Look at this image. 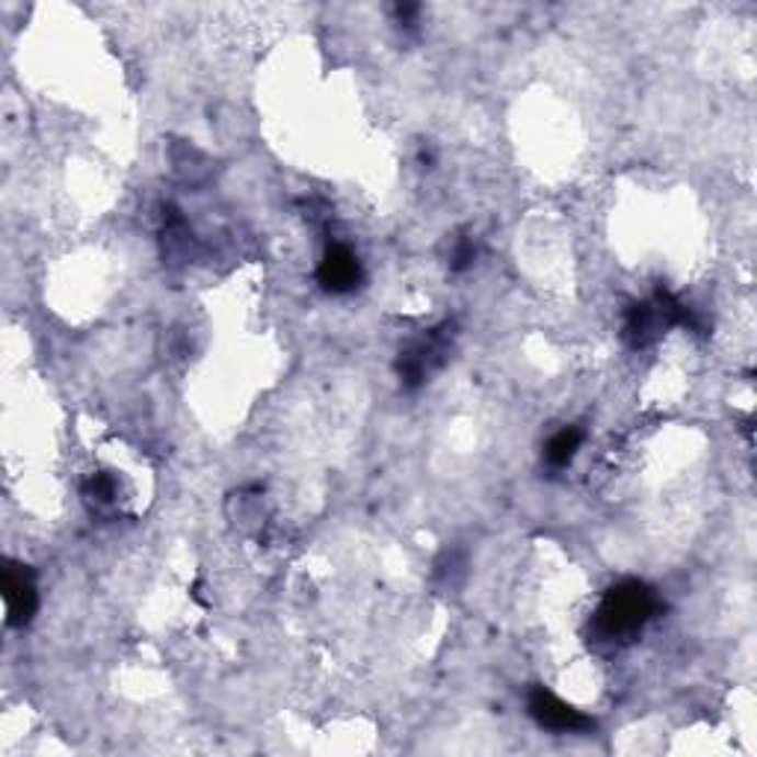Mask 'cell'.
<instances>
[{
	"instance_id": "cell-1",
	"label": "cell",
	"mask_w": 757,
	"mask_h": 757,
	"mask_svg": "<svg viewBox=\"0 0 757 757\" xmlns=\"http://www.w3.org/2000/svg\"><path fill=\"white\" fill-rule=\"evenodd\" d=\"M657 610V598L640 580H624L603 595L601 607L595 610L592 633L601 642H624L636 636Z\"/></svg>"
},
{
	"instance_id": "cell-2",
	"label": "cell",
	"mask_w": 757,
	"mask_h": 757,
	"mask_svg": "<svg viewBox=\"0 0 757 757\" xmlns=\"http://www.w3.org/2000/svg\"><path fill=\"white\" fill-rule=\"evenodd\" d=\"M527 708H530V716H533L542 728L556 731V734H580V731L592 728V719L583 716L580 710H574L572 704L556 699L554 692H547L544 687L533 690Z\"/></svg>"
},
{
	"instance_id": "cell-3",
	"label": "cell",
	"mask_w": 757,
	"mask_h": 757,
	"mask_svg": "<svg viewBox=\"0 0 757 757\" xmlns=\"http://www.w3.org/2000/svg\"><path fill=\"white\" fill-rule=\"evenodd\" d=\"M3 601H7V622L12 628H24L33 619V612L39 607V595H36V580L24 565H7L3 572Z\"/></svg>"
},
{
	"instance_id": "cell-4",
	"label": "cell",
	"mask_w": 757,
	"mask_h": 757,
	"mask_svg": "<svg viewBox=\"0 0 757 757\" xmlns=\"http://www.w3.org/2000/svg\"><path fill=\"white\" fill-rule=\"evenodd\" d=\"M317 279L329 293H350L361 284V263L350 246H329L320 261Z\"/></svg>"
},
{
	"instance_id": "cell-5",
	"label": "cell",
	"mask_w": 757,
	"mask_h": 757,
	"mask_svg": "<svg viewBox=\"0 0 757 757\" xmlns=\"http://www.w3.org/2000/svg\"><path fill=\"white\" fill-rule=\"evenodd\" d=\"M660 326H669L666 317H663L660 305L657 302H640V305H633L631 312H628L624 338L631 340V347H645L660 331Z\"/></svg>"
},
{
	"instance_id": "cell-6",
	"label": "cell",
	"mask_w": 757,
	"mask_h": 757,
	"mask_svg": "<svg viewBox=\"0 0 757 757\" xmlns=\"http://www.w3.org/2000/svg\"><path fill=\"white\" fill-rule=\"evenodd\" d=\"M583 444V432L580 429H563V432H556L551 441H547V447H544V459H547V465L554 467H565L572 465L574 456H577V450H580Z\"/></svg>"
},
{
	"instance_id": "cell-7",
	"label": "cell",
	"mask_w": 757,
	"mask_h": 757,
	"mask_svg": "<svg viewBox=\"0 0 757 757\" xmlns=\"http://www.w3.org/2000/svg\"><path fill=\"white\" fill-rule=\"evenodd\" d=\"M87 495L92 497V500H98V504H110V500L116 497V483H113L108 474H95L89 479Z\"/></svg>"
},
{
	"instance_id": "cell-8",
	"label": "cell",
	"mask_w": 757,
	"mask_h": 757,
	"mask_svg": "<svg viewBox=\"0 0 757 757\" xmlns=\"http://www.w3.org/2000/svg\"><path fill=\"white\" fill-rule=\"evenodd\" d=\"M474 244L471 240H459L456 252H453V270H465L474 261Z\"/></svg>"
}]
</instances>
